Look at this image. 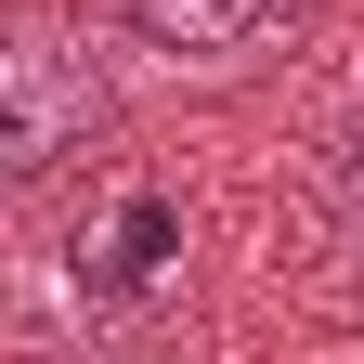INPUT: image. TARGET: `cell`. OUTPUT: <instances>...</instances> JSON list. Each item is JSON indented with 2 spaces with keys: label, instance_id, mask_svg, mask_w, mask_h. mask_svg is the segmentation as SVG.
Listing matches in <instances>:
<instances>
[{
  "label": "cell",
  "instance_id": "1",
  "mask_svg": "<svg viewBox=\"0 0 364 364\" xmlns=\"http://www.w3.org/2000/svg\"><path fill=\"white\" fill-rule=\"evenodd\" d=\"M117 91H105V53L53 14V0H0V221L26 196H53V182L105 144Z\"/></svg>",
  "mask_w": 364,
  "mask_h": 364
},
{
  "label": "cell",
  "instance_id": "2",
  "mask_svg": "<svg viewBox=\"0 0 364 364\" xmlns=\"http://www.w3.org/2000/svg\"><path fill=\"white\" fill-rule=\"evenodd\" d=\"M299 14H312V0H117V26L144 39V53H169V65H247Z\"/></svg>",
  "mask_w": 364,
  "mask_h": 364
},
{
  "label": "cell",
  "instance_id": "3",
  "mask_svg": "<svg viewBox=\"0 0 364 364\" xmlns=\"http://www.w3.org/2000/svg\"><path fill=\"white\" fill-rule=\"evenodd\" d=\"M169 260H182V208L130 182L117 221H105V247L78 260V287H91V299H144V287H169Z\"/></svg>",
  "mask_w": 364,
  "mask_h": 364
},
{
  "label": "cell",
  "instance_id": "4",
  "mask_svg": "<svg viewBox=\"0 0 364 364\" xmlns=\"http://www.w3.org/2000/svg\"><path fill=\"white\" fill-rule=\"evenodd\" d=\"M326 235H338V260L364 273V105L338 117V144H326Z\"/></svg>",
  "mask_w": 364,
  "mask_h": 364
}]
</instances>
